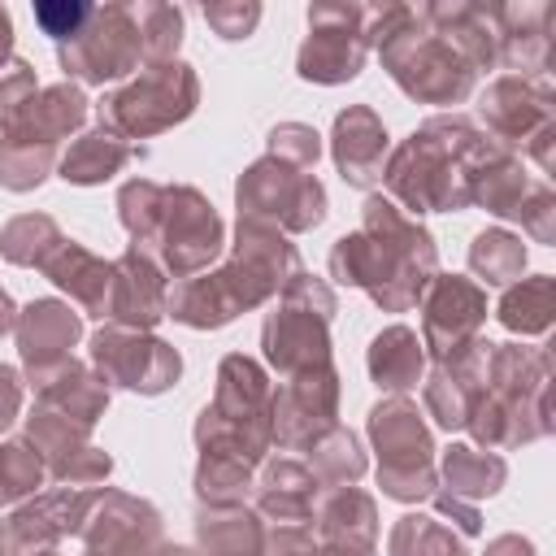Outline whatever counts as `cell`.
Here are the masks:
<instances>
[{
    "label": "cell",
    "mask_w": 556,
    "mask_h": 556,
    "mask_svg": "<svg viewBox=\"0 0 556 556\" xmlns=\"http://www.w3.org/2000/svg\"><path fill=\"white\" fill-rule=\"evenodd\" d=\"M330 274L348 287H365L387 313H404L434 278V243L413 217L400 213V204L369 195L361 230L334 243Z\"/></svg>",
    "instance_id": "cell-1"
},
{
    "label": "cell",
    "mask_w": 556,
    "mask_h": 556,
    "mask_svg": "<svg viewBox=\"0 0 556 556\" xmlns=\"http://www.w3.org/2000/svg\"><path fill=\"white\" fill-rule=\"evenodd\" d=\"M295 269H300L295 248L287 243V235L278 226L239 217V239H235L230 261L217 274L182 278L165 295V313L182 326L217 330V326L235 321L243 308H256L261 300H269Z\"/></svg>",
    "instance_id": "cell-2"
},
{
    "label": "cell",
    "mask_w": 556,
    "mask_h": 556,
    "mask_svg": "<svg viewBox=\"0 0 556 556\" xmlns=\"http://www.w3.org/2000/svg\"><path fill=\"white\" fill-rule=\"evenodd\" d=\"M504 156L500 143L482 139L469 122L460 117H434L426 122L413 139L400 143L391 165L382 169L387 187L395 200H404L417 213L430 208H465L473 200L478 178Z\"/></svg>",
    "instance_id": "cell-3"
},
{
    "label": "cell",
    "mask_w": 556,
    "mask_h": 556,
    "mask_svg": "<svg viewBox=\"0 0 556 556\" xmlns=\"http://www.w3.org/2000/svg\"><path fill=\"white\" fill-rule=\"evenodd\" d=\"M122 226L130 230V248L156 252L174 278L200 274L222 252V217L195 187H156L135 178L117 195Z\"/></svg>",
    "instance_id": "cell-4"
},
{
    "label": "cell",
    "mask_w": 556,
    "mask_h": 556,
    "mask_svg": "<svg viewBox=\"0 0 556 556\" xmlns=\"http://www.w3.org/2000/svg\"><path fill=\"white\" fill-rule=\"evenodd\" d=\"M552 361L539 348H513L491 343L486 361V387L473 404L469 430L486 447H517L552 430V404H547Z\"/></svg>",
    "instance_id": "cell-5"
},
{
    "label": "cell",
    "mask_w": 556,
    "mask_h": 556,
    "mask_svg": "<svg viewBox=\"0 0 556 556\" xmlns=\"http://www.w3.org/2000/svg\"><path fill=\"white\" fill-rule=\"evenodd\" d=\"M195 443H200V456L235 460L248 469L265 456V447L274 443V391L256 361H248V356L222 361L217 395L200 413Z\"/></svg>",
    "instance_id": "cell-6"
},
{
    "label": "cell",
    "mask_w": 556,
    "mask_h": 556,
    "mask_svg": "<svg viewBox=\"0 0 556 556\" xmlns=\"http://www.w3.org/2000/svg\"><path fill=\"white\" fill-rule=\"evenodd\" d=\"M83 117H87V100L70 83L35 91L17 109L0 113V182L9 191L39 187L56 161V143Z\"/></svg>",
    "instance_id": "cell-7"
},
{
    "label": "cell",
    "mask_w": 556,
    "mask_h": 556,
    "mask_svg": "<svg viewBox=\"0 0 556 556\" xmlns=\"http://www.w3.org/2000/svg\"><path fill=\"white\" fill-rule=\"evenodd\" d=\"M330 313H334V295L321 278L308 274H291L282 282V300L278 308L265 317V356L274 369L304 374L317 365H330Z\"/></svg>",
    "instance_id": "cell-8"
},
{
    "label": "cell",
    "mask_w": 556,
    "mask_h": 556,
    "mask_svg": "<svg viewBox=\"0 0 556 556\" xmlns=\"http://www.w3.org/2000/svg\"><path fill=\"white\" fill-rule=\"evenodd\" d=\"M369 434L378 447V482L391 500H421L434 491V465H430L434 447L417 404H408L404 395L382 400L369 413Z\"/></svg>",
    "instance_id": "cell-9"
},
{
    "label": "cell",
    "mask_w": 556,
    "mask_h": 556,
    "mask_svg": "<svg viewBox=\"0 0 556 556\" xmlns=\"http://www.w3.org/2000/svg\"><path fill=\"white\" fill-rule=\"evenodd\" d=\"M239 213L243 217H256V222H269L278 230H313L321 217H326V191L321 182L291 165V161H278V156H265L256 161L239 187Z\"/></svg>",
    "instance_id": "cell-10"
},
{
    "label": "cell",
    "mask_w": 556,
    "mask_h": 556,
    "mask_svg": "<svg viewBox=\"0 0 556 556\" xmlns=\"http://www.w3.org/2000/svg\"><path fill=\"white\" fill-rule=\"evenodd\" d=\"M191 104H195V78L187 65L174 61V65L143 74L113 100H104L100 117L113 135H156V130L182 122L191 113Z\"/></svg>",
    "instance_id": "cell-11"
},
{
    "label": "cell",
    "mask_w": 556,
    "mask_h": 556,
    "mask_svg": "<svg viewBox=\"0 0 556 556\" xmlns=\"http://www.w3.org/2000/svg\"><path fill=\"white\" fill-rule=\"evenodd\" d=\"M91 361L104 382H117V387H130L143 395L174 387L182 374V361L169 343H161L143 330H126V326H104L91 339Z\"/></svg>",
    "instance_id": "cell-12"
},
{
    "label": "cell",
    "mask_w": 556,
    "mask_h": 556,
    "mask_svg": "<svg viewBox=\"0 0 556 556\" xmlns=\"http://www.w3.org/2000/svg\"><path fill=\"white\" fill-rule=\"evenodd\" d=\"M387 65H391V78L417 96V100H430V104H447V100H460L473 83V70L469 61H460V48L456 43H434L430 35L417 39V35H387Z\"/></svg>",
    "instance_id": "cell-13"
},
{
    "label": "cell",
    "mask_w": 556,
    "mask_h": 556,
    "mask_svg": "<svg viewBox=\"0 0 556 556\" xmlns=\"http://www.w3.org/2000/svg\"><path fill=\"white\" fill-rule=\"evenodd\" d=\"M421 295H426L421 300V313H426L421 317V334H426V348L443 365V361L460 356L478 339V326L486 317V295H482L478 282H469L460 274H447V278L434 274Z\"/></svg>",
    "instance_id": "cell-14"
},
{
    "label": "cell",
    "mask_w": 556,
    "mask_h": 556,
    "mask_svg": "<svg viewBox=\"0 0 556 556\" xmlns=\"http://www.w3.org/2000/svg\"><path fill=\"white\" fill-rule=\"evenodd\" d=\"M161 539V517L148 500L104 491L83 521V556H152Z\"/></svg>",
    "instance_id": "cell-15"
},
{
    "label": "cell",
    "mask_w": 556,
    "mask_h": 556,
    "mask_svg": "<svg viewBox=\"0 0 556 556\" xmlns=\"http://www.w3.org/2000/svg\"><path fill=\"white\" fill-rule=\"evenodd\" d=\"M339 378L330 365L291 374L287 387L274 395V439L282 447H313L334 426Z\"/></svg>",
    "instance_id": "cell-16"
},
{
    "label": "cell",
    "mask_w": 556,
    "mask_h": 556,
    "mask_svg": "<svg viewBox=\"0 0 556 556\" xmlns=\"http://www.w3.org/2000/svg\"><path fill=\"white\" fill-rule=\"evenodd\" d=\"M91 504H96V491H78V486L48 491L43 500L17 508V513L4 521V530H0V552H4V556H35V552H48L56 539L83 530Z\"/></svg>",
    "instance_id": "cell-17"
},
{
    "label": "cell",
    "mask_w": 556,
    "mask_h": 556,
    "mask_svg": "<svg viewBox=\"0 0 556 556\" xmlns=\"http://www.w3.org/2000/svg\"><path fill=\"white\" fill-rule=\"evenodd\" d=\"M165 278L152 265L148 252L130 248L122 261H113V282H109V317L126 330H148L165 317Z\"/></svg>",
    "instance_id": "cell-18"
},
{
    "label": "cell",
    "mask_w": 556,
    "mask_h": 556,
    "mask_svg": "<svg viewBox=\"0 0 556 556\" xmlns=\"http://www.w3.org/2000/svg\"><path fill=\"white\" fill-rule=\"evenodd\" d=\"M17 348H22V361L35 378H43L48 369L65 365L70 361V348L78 343V313L61 300H35L17 313Z\"/></svg>",
    "instance_id": "cell-19"
},
{
    "label": "cell",
    "mask_w": 556,
    "mask_h": 556,
    "mask_svg": "<svg viewBox=\"0 0 556 556\" xmlns=\"http://www.w3.org/2000/svg\"><path fill=\"white\" fill-rule=\"evenodd\" d=\"M317 556H374L378 513L374 500L356 486H334L317 504Z\"/></svg>",
    "instance_id": "cell-20"
},
{
    "label": "cell",
    "mask_w": 556,
    "mask_h": 556,
    "mask_svg": "<svg viewBox=\"0 0 556 556\" xmlns=\"http://www.w3.org/2000/svg\"><path fill=\"white\" fill-rule=\"evenodd\" d=\"M482 117H486L491 130L504 135V139H534L539 130L552 126V96H547V83L500 78V83L482 96Z\"/></svg>",
    "instance_id": "cell-21"
},
{
    "label": "cell",
    "mask_w": 556,
    "mask_h": 556,
    "mask_svg": "<svg viewBox=\"0 0 556 556\" xmlns=\"http://www.w3.org/2000/svg\"><path fill=\"white\" fill-rule=\"evenodd\" d=\"M382 152H387V130L369 109H348L334 122V161L339 174L352 187H369L382 178Z\"/></svg>",
    "instance_id": "cell-22"
},
{
    "label": "cell",
    "mask_w": 556,
    "mask_h": 556,
    "mask_svg": "<svg viewBox=\"0 0 556 556\" xmlns=\"http://www.w3.org/2000/svg\"><path fill=\"white\" fill-rule=\"evenodd\" d=\"M35 382H39V408L61 413V417H70V421H78V426H87V430L96 426V417H100L104 404H109L104 378L91 374V369L78 365V361H65V365L48 369V374L35 378Z\"/></svg>",
    "instance_id": "cell-23"
},
{
    "label": "cell",
    "mask_w": 556,
    "mask_h": 556,
    "mask_svg": "<svg viewBox=\"0 0 556 556\" xmlns=\"http://www.w3.org/2000/svg\"><path fill=\"white\" fill-rule=\"evenodd\" d=\"M56 287H65L74 295L78 308L96 313V317H109V282H113V265L91 256L83 243L65 239L43 265H39Z\"/></svg>",
    "instance_id": "cell-24"
},
{
    "label": "cell",
    "mask_w": 556,
    "mask_h": 556,
    "mask_svg": "<svg viewBox=\"0 0 556 556\" xmlns=\"http://www.w3.org/2000/svg\"><path fill=\"white\" fill-rule=\"evenodd\" d=\"M256 504H261L265 517L282 521V526H300L317 508V478H313V469H304L295 460L265 465V473L256 482Z\"/></svg>",
    "instance_id": "cell-25"
},
{
    "label": "cell",
    "mask_w": 556,
    "mask_h": 556,
    "mask_svg": "<svg viewBox=\"0 0 556 556\" xmlns=\"http://www.w3.org/2000/svg\"><path fill=\"white\" fill-rule=\"evenodd\" d=\"M369 374L382 391H408L421 378V343L408 326H387L369 343Z\"/></svg>",
    "instance_id": "cell-26"
},
{
    "label": "cell",
    "mask_w": 556,
    "mask_h": 556,
    "mask_svg": "<svg viewBox=\"0 0 556 556\" xmlns=\"http://www.w3.org/2000/svg\"><path fill=\"white\" fill-rule=\"evenodd\" d=\"M200 543H204V556H261L265 530L256 513H248L243 504H230V508L200 513Z\"/></svg>",
    "instance_id": "cell-27"
},
{
    "label": "cell",
    "mask_w": 556,
    "mask_h": 556,
    "mask_svg": "<svg viewBox=\"0 0 556 556\" xmlns=\"http://www.w3.org/2000/svg\"><path fill=\"white\" fill-rule=\"evenodd\" d=\"M126 161H130V143H126L122 135H113L109 126H100V130L83 135V139L61 156V178L91 187V182L113 178Z\"/></svg>",
    "instance_id": "cell-28"
},
{
    "label": "cell",
    "mask_w": 556,
    "mask_h": 556,
    "mask_svg": "<svg viewBox=\"0 0 556 556\" xmlns=\"http://www.w3.org/2000/svg\"><path fill=\"white\" fill-rule=\"evenodd\" d=\"M361 48L365 35H343V30H321L304 43L300 52V74L313 83H343L361 70Z\"/></svg>",
    "instance_id": "cell-29"
},
{
    "label": "cell",
    "mask_w": 556,
    "mask_h": 556,
    "mask_svg": "<svg viewBox=\"0 0 556 556\" xmlns=\"http://www.w3.org/2000/svg\"><path fill=\"white\" fill-rule=\"evenodd\" d=\"M552 313H556V282L547 274L521 278L500 300V321L517 334H543L552 326Z\"/></svg>",
    "instance_id": "cell-30"
},
{
    "label": "cell",
    "mask_w": 556,
    "mask_h": 556,
    "mask_svg": "<svg viewBox=\"0 0 556 556\" xmlns=\"http://www.w3.org/2000/svg\"><path fill=\"white\" fill-rule=\"evenodd\" d=\"M504 456L495 452H478V447H447L443 456V478L452 486V495H495L504 486Z\"/></svg>",
    "instance_id": "cell-31"
},
{
    "label": "cell",
    "mask_w": 556,
    "mask_h": 556,
    "mask_svg": "<svg viewBox=\"0 0 556 556\" xmlns=\"http://www.w3.org/2000/svg\"><path fill=\"white\" fill-rule=\"evenodd\" d=\"M61 243H65L61 226L52 217H43V213H22L0 235V252L13 265H43Z\"/></svg>",
    "instance_id": "cell-32"
},
{
    "label": "cell",
    "mask_w": 556,
    "mask_h": 556,
    "mask_svg": "<svg viewBox=\"0 0 556 556\" xmlns=\"http://www.w3.org/2000/svg\"><path fill=\"white\" fill-rule=\"evenodd\" d=\"M469 265H473V274H478L482 282L504 287V282L521 278V269H526V248H521V239L508 235V230H482V235L473 239V248H469Z\"/></svg>",
    "instance_id": "cell-33"
},
{
    "label": "cell",
    "mask_w": 556,
    "mask_h": 556,
    "mask_svg": "<svg viewBox=\"0 0 556 556\" xmlns=\"http://www.w3.org/2000/svg\"><path fill=\"white\" fill-rule=\"evenodd\" d=\"M361 473H365V452H361L356 434L343 430V426H330L313 443V478H321V482H348L352 486Z\"/></svg>",
    "instance_id": "cell-34"
},
{
    "label": "cell",
    "mask_w": 556,
    "mask_h": 556,
    "mask_svg": "<svg viewBox=\"0 0 556 556\" xmlns=\"http://www.w3.org/2000/svg\"><path fill=\"white\" fill-rule=\"evenodd\" d=\"M391 556H469L460 547V539L439 526L434 517H421V513H408L400 517V526L391 530Z\"/></svg>",
    "instance_id": "cell-35"
},
{
    "label": "cell",
    "mask_w": 556,
    "mask_h": 556,
    "mask_svg": "<svg viewBox=\"0 0 556 556\" xmlns=\"http://www.w3.org/2000/svg\"><path fill=\"white\" fill-rule=\"evenodd\" d=\"M43 473H48V465H43V456L30 439L0 443V504H13L22 495H30L43 482Z\"/></svg>",
    "instance_id": "cell-36"
},
{
    "label": "cell",
    "mask_w": 556,
    "mask_h": 556,
    "mask_svg": "<svg viewBox=\"0 0 556 556\" xmlns=\"http://www.w3.org/2000/svg\"><path fill=\"white\" fill-rule=\"evenodd\" d=\"M317 152H321L317 130H308V126H300V122H282V126L269 135V156L291 161V165H300V169H308V165L317 161Z\"/></svg>",
    "instance_id": "cell-37"
},
{
    "label": "cell",
    "mask_w": 556,
    "mask_h": 556,
    "mask_svg": "<svg viewBox=\"0 0 556 556\" xmlns=\"http://www.w3.org/2000/svg\"><path fill=\"white\" fill-rule=\"evenodd\" d=\"M261 556H317V547H313V534L304 526H278L265 539Z\"/></svg>",
    "instance_id": "cell-38"
},
{
    "label": "cell",
    "mask_w": 556,
    "mask_h": 556,
    "mask_svg": "<svg viewBox=\"0 0 556 556\" xmlns=\"http://www.w3.org/2000/svg\"><path fill=\"white\" fill-rule=\"evenodd\" d=\"M35 17L43 22L48 35H56V39H74V35H78V22L91 17V9H83V4H61V9L43 4V9H35Z\"/></svg>",
    "instance_id": "cell-39"
},
{
    "label": "cell",
    "mask_w": 556,
    "mask_h": 556,
    "mask_svg": "<svg viewBox=\"0 0 556 556\" xmlns=\"http://www.w3.org/2000/svg\"><path fill=\"white\" fill-rule=\"evenodd\" d=\"M17 408H22V382L9 365H0V430L17 417Z\"/></svg>",
    "instance_id": "cell-40"
},
{
    "label": "cell",
    "mask_w": 556,
    "mask_h": 556,
    "mask_svg": "<svg viewBox=\"0 0 556 556\" xmlns=\"http://www.w3.org/2000/svg\"><path fill=\"white\" fill-rule=\"evenodd\" d=\"M439 513L456 517V526H460L465 534H478V530H482L478 508H473V504H460V495H439Z\"/></svg>",
    "instance_id": "cell-41"
},
{
    "label": "cell",
    "mask_w": 556,
    "mask_h": 556,
    "mask_svg": "<svg viewBox=\"0 0 556 556\" xmlns=\"http://www.w3.org/2000/svg\"><path fill=\"white\" fill-rule=\"evenodd\" d=\"M13 326H17V308H13V300L0 291V334H4V330H13Z\"/></svg>",
    "instance_id": "cell-42"
},
{
    "label": "cell",
    "mask_w": 556,
    "mask_h": 556,
    "mask_svg": "<svg viewBox=\"0 0 556 556\" xmlns=\"http://www.w3.org/2000/svg\"><path fill=\"white\" fill-rule=\"evenodd\" d=\"M152 556H204V552H195V547H156Z\"/></svg>",
    "instance_id": "cell-43"
},
{
    "label": "cell",
    "mask_w": 556,
    "mask_h": 556,
    "mask_svg": "<svg viewBox=\"0 0 556 556\" xmlns=\"http://www.w3.org/2000/svg\"><path fill=\"white\" fill-rule=\"evenodd\" d=\"M4 52H9V17L0 13V61H4Z\"/></svg>",
    "instance_id": "cell-44"
},
{
    "label": "cell",
    "mask_w": 556,
    "mask_h": 556,
    "mask_svg": "<svg viewBox=\"0 0 556 556\" xmlns=\"http://www.w3.org/2000/svg\"><path fill=\"white\" fill-rule=\"evenodd\" d=\"M35 556H56V552H35Z\"/></svg>",
    "instance_id": "cell-45"
}]
</instances>
